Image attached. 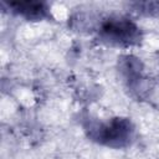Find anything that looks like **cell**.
I'll return each mask as SVG.
<instances>
[{
    "label": "cell",
    "instance_id": "4",
    "mask_svg": "<svg viewBox=\"0 0 159 159\" xmlns=\"http://www.w3.org/2000/svg\"><path fill=\"white\" fill-rule=\"evenodd\" d=\"M134 10L147 15V16H153L159 14V2L157 1H140L134 4Z\"/></svg>",
    "mask_w": 159,
    "mask_h": 159
},
{
    "label": "cell",
    "instance_id": "2",
    "mask_svg": "<svg viewBox=\"0 0 159 159\" xmlns=\"http://www.w3.org/2000/svg\"><path fill=\"white\" fill-rule=\"evenodd\" d=\"M99 39L112 46H134L142 40L139 27L128 19H108L99 30Z\"/></svg>",
    "mask_w": 159,
    "mask_h": 159
},
{
    "label": "cell",
    "instance_id": "1",
    "mask_svg": "<svg viewBox=\"0 0 159 159\" xmlns=\"http://www.w3.org/2000/svg\"><path fill=\"white\" fill-rule=\"evenodd\" d=\"M84 128L91 139L113 148L128 145L134 133L130 120L125 118H114L109 123L88 120Z\"/></svg>",
    "mask_w": 159,
    "mask_h": 159
},
{
    "label": "cell",
    "instance_id": "3",
    "mask_svg": "<svg viewBox=\"0 0 159 159\" xmlns=\"http://www.w3.org/2000/svg\"><path fill=\"white\" fill-rule=\"evenodd\" d=\"M9 7L24 16L27 20H42L45 17H48V7L45 2H40V1H16V2H10Z\"/></svg>",
    "mask_w": 159,
    "mask_h": 159
}]
</instances>
